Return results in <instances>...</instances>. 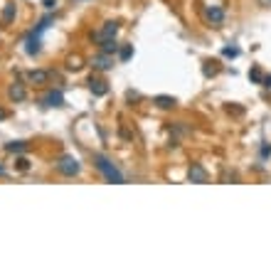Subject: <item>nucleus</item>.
<instances>
[{"mask_svg": "<svg viewBox=\"0 0 271 271\" xmlns=\"http://www.w3.org/2000/svg\"><path fill=\"white\" fill-rule=\"evenodd\" d=\"M205 18H207V22H212V25H222V22H224V10H222L219 5H207V8H205Z\"/></svg>", "mask_w": 271, "mask_h": 271, "instance_id": "nucleus-4", "label": "nucleus"}, {"mask_svg": "<svg viewBox=\"0 0 271 271\" xmlns=\"http://www.w3.org/2000/svg\"><path fill=\"white\" fill-rule=\"evenodd\" d=\"M42 5H45L47 10H52V8L57 5V0H42Z\"/></svg>", "mask_w": 271, "mask_h": 271, "instance_id": "nucleus-20", "label": "nucleus"}, {"mask_svg": "<svg viewBox=\"0 0 271 271\" xmlns=\"http://www.w3.org/2000/svg\"><path fill=\"white\" fill-rule=\"evenodd\" d=\"M116 32H119V22L116 20H108V22H104V27L94 35V40L101 45V42H106V40H116Z\"/></svg>", "mask_w": 271, "mask_h": 271, "instance_id": "nucleus-3", "label": "nucleus"}, {"mask_svg": "<svg viewBox=\"0 0 271 271\" xmlns=\"http://www.w3.org/2000/svg\"><path fill=\"white\" fill-rule=\"evenodd\" d=\"M42 104L50 106V108H52V106H62V104H64V96H62V91H47V94L42 96Z\"/></svg>", "mask_w": 271, "mask_h": 271, "instance_id": "nucleus-8", "label": "nucleus"}, {"mask_svg": "<svg viewBox=\"0 0 271 271\" xmlns=\"http://www.w3.org/2000/svg\"><path fill=\"white\" fill-rule=\"evenodd\" d=\"M116 50H119V45H116V40H106V42H101V54H116Z\"/></svg>", "mask_w": 271, "mask_h": 271, "instance_id": "nucleus-13", "label": "nucleus"}, {"mask_svg": "<svg viewBox=\"0 0 271 271\" xmlns=\"http://www.w3.org/2000/svg\"><path fill=\"white\" fill-rule=\"evenodd\" d=\"M67 69H72V72L82 69V57H69L67 59Z\"/></svg>", "mask_w": 271, "mask_h": 271, "instance_id": "nucleus-16", "label": "nucleus"}, {"mask_svg": "<svg viewBox=\"0 0 271 271\" xmlns=\"http://www.w3.org/2000/svg\"><path fill=\"white\" fill-rule=\"evenodd\" d=\"M40 52V35H30L27 37V54H37Z\"/></svg>", "mask_w": 271, "mask_h": 271, "instance_id": "nucleus-10", "label": "nucleus"}, {"mask_svg": "<svg viewBox=\"0 0 271 271\" xmlns=\"http://www.w3.org/2000/svg\"><path fill=\"white\" fill-rule=\"evenodd\" d=\"M264 87H266V89H271V76H264Z\"/></svg>", "mask_w": 271, "mask_h": 271, "instance_id": "nucleus-22", "label": "nucleus"}, {"mask_svg": "<svg viewBox=\"0 0 271 271\" xmlns=\"http://www.w3.org/2000/svg\"><path fill=\"white\" fill-rule=\"evenodd\" d=\"M3 119H8V111H5V108H0V121H3Z\"/></svg>", "mask_w": 271, "mask_h": 271, "instance_id": "nucleus-23", "label": "nucleus"}, {"mask_svg": "<svg viewBox=\"0 0 271 271\" xmlns=\"http://www.w3.org/2000/svg\"><path fill=\"white\" fill-rule=\"evenodd\" d=\"M15 20V3H8L5 8H3V20H0V22H3V25H10Z\"/></svg>", "mask_w": 271, "mask_h": 271, "instance_id": "nucleus-11", "label": "nucleus"}, {"mask_svg": "<svg viewBox=\"0 0 271 271\" xmlns=\"http://www.w3.org/2000/svg\"><path fill=\"white\" fill-rule=\"evenodd\" d=\"M187 178L190 182H207V170L200 163H192V168L187 170Z\"/></svg>", "mask_w": 271, "mask_h": 271, "instance_id": "nucleus-5", "label": "nucleus"}, {"mask_svg": "<svg viewBox=\"0 0 271 271\" xmlns=\"http://www.w3.org/2000/svg\"><path fill=\"white\" fill-rule=\"evenodd\" d=\"M5 150L8 153H22V150H27V143L25 141H15V143H8Z\"/></svg>", "mask_w": 271, "mask_h": 271, "instance_id": "nucleus-14", "label": "nucleus"}, {"mask_svg": "<svg viewBox=\"0 0 271 271\" xmlns=\"http://www.w3.org/2000/svg\"><path fill=\"white\" fill-rule=\"evenodd\" d=\"M224 57H239V50L237 47H224Z\"/></svg>", "mask_w": 271, "mask_h": 271, "instance_id": "nucleus-19", "label": "nucleus"}, {"mask_svg": "<svg viewBox=\"0 0 271 271\" xmlns=\"http://www.w3.org/2000/svg\"><path fill=\"white\" fill-rule=\"evenodd\" d=\"M18 168H20V170H27V168H30V163H27L25 158H20V161H18Z\"/></svg>", "mask_w": 271, "mask_h": 271, "instance_id": "nucleus-21", "label": "nucleus"}, {"mask_svg": "<svg viewBox=\"0 0 271 271\" xmlns=\"http://www.w3.org/2000/svg\"><path fill=\"white\" fill-rule=\"evenodd\" d=\"M178 101L173 99V96H156V106L158 108H173Z\"/></svg>", "mask_w": 271, "mask_h": 271, "instance_id": "nucleus-12", "label": "nucleus"}, {"mask_svg": "<svg viewBox=\"0 0 271 271\" xmlns=\"http://www.w3.org/2000/svg\"><path fill=\"white\" fill-rule=\"evenodd\" d=\"M94 67H96V69H101V72L111 69V59H108V54H101V57L94 62Z\"/></svg>", "mask_w": 271, "mask_h": 271, "instance_id": "nucleus-15", "label": "nucleus"}, {"mask_svg": "<svg viewBox=\"0 0 271 271\" xmlns=\"http://www.w3.org/2000/svg\"><path fill=\"white\" fill-rule=\"evenodd\" d=\"M57 170H59L62 175H67V178H74V175L82 173V165H79V161L72 158V156H62V158L57 161Z\"/></svg>", "mask_w": 271, "mask_h": 271, "instance_id": "nucleus-2", "label": "nucleus"}, {"mask_svg": "<svg viewBox=\"0 0 271 271\" xmlns=\"http://www.w3.org/2000/svg\"><path fill=\"white\" fill-rule=\"evenodd\" d=\"M131 54H133V47H131V45H126V47L121 50V62H128V59H131Z\"/></svg>", "mask_w": 271, "mask_h": 271, "instance_id": "nucleus-18", "label": "nucleus"}, {"mask_svg": "<svg viewBox=\"0 0 271 271\" xmlns=\"http://www.w3.org/2000/svg\"><path fill=\"white\" fill-rule=\"evenodd\" d=\"M50 72H45V69H32L30 74H27V79L32 82V84H37V87H42V84H47L50 82Z\"/></svg>", "mask_w": 271, "mask_h": 271, "instance_id": "nucleus-6", "label": "nucleus"}, {"mask_svg": "<svg viewBox=\"0 0 271 271\" xmlns=\"http://www.w3.org/2000/svg\"><path fill=\"white\" fill-rule=\"evenodd\" d=\"M8 96H10V101H25V99H27V89H25V84H20V82L10 84Z\"/></svg>", "mask_w": 271, "mask_h": 271, "instance_id": "nucleus-7", "label": "nucleus"}, {"mask_svg": "<svg viewBox=\"0 0 271 271\" xmlns=\"http://www.w3.org/2000/svg\"><path fill=\"white\" fill-rule=\"evenodd\" d=\"M249 79H252L254 84H264V74H261L259 69H252V72H249Z\"/></svg>", "mask_w": 271, "mask_h": 271, "instance_id": "nucleus-17", "label": "nucleus"}, {"mask_svg": "<svg viewBox=\"0 0 271 271\" xmlns=\"http://www.w3.org/2000/svg\"><path fill=\"white\" fill-rule=\"evenodd\" d=\"M89 89H91L94 96H106V94H108V87H106V82H101V79H91V82H89Z\"/></svg>", "mask_w": 271, "mask_h": 271, "instance_id": "nucleus-9", "label": "nucleus"}, {"mask_svg": "<svg viewBox=\"0 0 271 271\" xmlns=\"http://www.w3.org/2000/svg\"><path fill=\"white\" fill-rule=\"evenodd\" d=\"M94 165L104 173V178L108 180V182H116V185H124V175H121V170L119 168H116L111 161H106L104 156H99V153H96V156H94Z\"/></svg>", "mask_w": 271, "mask_h": 271, "instance_id": "nucleus-1", "label": "nucleus"}]
</instances>
